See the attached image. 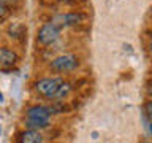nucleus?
Returning <instances> with one entry per match:
<instances>
[{
	"label": "nucleus",
	"instance_id": "nucleus-8",
	"mask_svg": "<svg viewBox=\"0 0 152 143\" xmlns=\"http://www.w3.org/2000/svg\"><path fill=\"white\" fill-rule=\"evenodd\" d=\"M26 126L28 129H35V130H38V129H45L49 126V119H28L26 121Z\"/></svg>",
	"mask_w": 152,
	"mask_h": 143
},
{
	"label": "nucleus",
	"instance_id": "nucleus-7",
	"mask_svg": "<svg viewBox=\"0 0 152 143\" xmlns=\"http://www.w3.org/2000/svg\"><path fill=\"white\" fill-rule=\"evenodd\" d=\"M83 16L81 14H64V16H57L56 21H60L59 26H75L83 21Z\"/></svg>",
	"mask_w": 152,
	"mask_h": 143
},
{
	"label": "nucleus",
	"instance_id": "nucleus-16",
	"mask_svg": "<svg viewBox=\"0 0 152 143\" xmlns=\"http://www.w3.org/2000/svg\"><path fill=\"white\" fill-rule=\"evenodd\" d=\"M149 129H151V133H152V122H151V127Z\"/></svg>",
	"mask_w": 152,
	"mask_h": 143
},
{
	"label": "nucleus",
	"instance_id": "nucleus-12",
	"mask_svg": "<svg viewBox=\"0 0 152 143\" xmlns=\"http://www.w3.org/2000/svg\"><path fill=\"white\" fill-rule=\"evenodd\" d=\"M7 14H8V7L0 2V18H5Z\"/></svg>",
	"mask_w": 152,
	"mask_h": 143
},
{
	"label": "nucleus",
	"instance_id": "nucleus-11",
	"mask_svg": "<svg viewBox=\"0 0 152 143\" xmlns=\"http://www.w3.org/2000/svg\"><path fill=\"white\" fill-rule=\"evenodd\" d=\"M144 111H146V116H147V119L152 122V100L151 102H147L146 105H144Z\"/></svg>",
	"mask_w": 152,
	"mask_h": 143
},
{
	"label": "nucleus",
	"instance_id": "nucleus-5",
	"mask_svg": "<svg viewBox=\"0 0 152 143\" xmlns=\"http://www.w3.org/2000/svg\"><path fill=\"white\" fill-rule=\"evenodd\" d=\"M51 110L49 107H43V105H37L27 110V118L28 119H49Z\"/></svg>",
	"mask_w": 152,
	"mask_h": 143
},
{
	"label": "nucleus",
	"instance_id": "nucleus-4",
	"mask_svg": "<svg viewBox=\"0 0 152 143\" xmlns=\"http://www.w3.org/2000/svg\"><path fill=\"white\" fill-rule=\"evenodd\" d=\"M18 62V54L8 48H0V67L7 69V67H13Z\"/></svg>",
	"mask_w": 152,
	"mask_h": 143
},
{
	"label": "nucleus",
	"instance_id": "nucleus-10",
	"mask_svg": "<svg viewBox=\"0 0 152 143\" xmlns=\"http://www.w3.org/2000/svg\"><path fill=\"white\" fill-rule=\"evenodd\" d=\"M70 91H71V88H70L68 83H62V84L59 86V89H57V92L54 94V97H52V99H57V100L64 99V97H66V94H68Z\"/></svg>",
	"mask_w": 152,
	"mask_h": 143
},
{
	"label": "nucleus",
	"instance_id": "nucleus-15",
	"mask_svg": "<svg viewBox=\"0 0 152 143\" xmlns=\"http://www.w3.org/2000/svg\"><path fill=\"white\" fill-rule=\"evenodd\" d=\"M149 49L152 51V41H151V45H149Z\"/></svg>",
	"mask_w": 152,
	"mask_h": 143
},
{
	"label": "nucleus",
	"instance_id": "nucleus-17",
	"mask_svg": "<svg viewBox=\"0 0 152 143\" xmlns=\"http://www.w3.org/2000/svg\"><path fill=\"white\" fill-rule=\"evenodd\" d=\"M62 2H71V0H62Z\"/></svg>",
	"mask_w": 152,
	"mask_h": 143
},
{
	"label": "nucleus",
	"instance_id": "nucleus-13",
	"mask_svg": "<svg viewBox=\"0 0 152 143\" xmlns=\"http://www.w3.org/2000/svg\"><path fill=\"white\" fill-rule=\"evenodd\" d=\"M3 5H7V7H11V5H16L18 0H0Z\"/></svg>",
	"mask_w": 152,
	"mask_h": 143
},
{
	"label": "nucleus",
	"instance_id": "nucleus-9",
	"mask_svg": "<svg viewBox=\"0 0 152 143\" xmlns=\"http://www.w3.org/2000/svg\"><path fill=\"white\" fill-rule=\"evenodd\" d=\"M24 33H26V27L21 26V24H13L10 27V37H13V38H21L24 37Z\"/></svg>",
	"mask_w": 152,
	"mask_h": 143
},
{
	"label": "nucleus",
	"instance_id": "nucleus-3",
	"mask_svg": "<svg viewBox=\"0 0 152 143\" xmlns=\"http://www.w3.org/2000/svg\"><path fill=\"white\" fill-rule=\"evenodd\" d=\"M57 38H59V26L54 22H48L45 24L40 32H38V41L41 43V45H51V43H54Z\"/></svg>",
	"mask_w": 152,
	"mask_h": 143
},
{
	"label": "nucleus",
	"instance_id": "nucleus-2",
	"mask_svg": "<svg viewBox=\"0 0 152 143\" xmlns=\"http://www.w3.org/2000/svg\"><path fill=\"white\" fill-rule=\"evenodd\" d=\"M78 65H79L78 57L73 56V54L59 56V57H56V59L51 62L52 69H54L56 72H60V73H65V72H73Z\"/></svg>",
	"mask_w": 152,
	"mask_h": 143
},
{
	"label": "nucleus",
	"instance_id": "nucleus-6",
	"mask_svg": "<svg viewBox=\"0 0 152 143\" xmlns=\"http://www.w3.org/2000/svg\"><path fill=\"white\" fill-rule=\"evenodd\" d=\"M19 142H22V143H41L43 137L38 130H35V129H28V130L21 133Z\"/></svg>",
	"mask_w": 152,
	"mask_h": 143
},
{
	"label": "nucleus",
	"instance_id": "nucleus-14",
	"mask_svg": "<svg viewBox=\"0 0 152 143\" xmlns=\"http://www.w3.org/2000/svg\"><path fill=\"white\" fill-rule=\"evenodd\" d=\"M147 95H149V97H152V83H149V84H147Z\"/></svg>",
	"mask_w": 152,
	"mask_h": 143
},
{
	"label": "nucleus",
	"instance_id": "nucleus-1",
	"mask_svg": "<svg viewBox=\"0 0 152 143\" xmlns=\"http://www.w3.org/2000/svg\"><path fill=\"white\" fill-rule=\"evenodd\" d=\"M62 83H64V81L60 78H43V80L35 83V89L40 95H43V97L52 99Z\"/></svg>",
	"mask_w": 152,
	"mask_h": 143
}]
</instances>
